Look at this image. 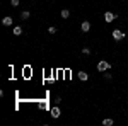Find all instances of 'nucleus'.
I'll return each mask as SVG.
<instances>
[{"label":"nucleus","instance_id":"nucleus-1","mask_svg":"<svg viewBox=\"0 0 128 126\" xmlns=\"http://www.w3.org/2000/svg\"><path fill=\"white\" fill-rule=\"evenodd\" d=\"M109 68H111V63L106 61V60H101V61L98 63V70L99 72H108Z\"/></svg>","mask_w":128,"mask_h":126},{"label":"nucleus","instance_id":"nucleus-2","mask_svg":"<svg viewBox=\"0 0 128 126\" xmlns=\"http://www.w3.org/2000/svg\"><path fill=\"white\" fill-rule=\"evenodd\" d=\"M125 36H126V34H125L123 31H120V29H114V31H113V38L116 39V41H120V39H125Z\"/></svg>","mask_w":128,"mask_h":126},{"label":"nucleus","instance_id":"nucleus-3","mask_svg":"<svg viewBox=\"0 0 128 126\" xmlns=\"http://www.w3.org/2000/svg\"><path fill=\"white\" fill-rule=\"evenodd\" d=\"M114 19H116V15H114L113 12H104V20H106V22H113Z\"/></svg>","mask_w":128,"mask_h":126},{"label":"nucleus","instance_id":"nucleus-4","mask_svg":"<svg viewBox=\"0 0 128 126\" xmlns=\"http://www.w3.org/2000/svg\"><path fill=\"white\" fill-rule=\"evenodd\" d=\"M12 22H14V19H12L10 15H5V17L2 19V24H4V26H7V27H9V26H12Z\"/></svg>","mask_w":128,"mask_h":126},{"label":"nucleus","instance_id":"nucleus-5","mask_svg":"<svg viewBox=\"0 0 128 126\" xmlns=\"http://www.w3.org/2000/svg\"><path fill=\"white\" fill-rule=\"evenodd\" d=\"M80 29H82V32H89V29H90V24H89L87 20H84V22H82V26H80Z\"/></svg>","mask_w":128,"mask_h":126},{"label":"nucleus","instance_id":"nucleus-6","mask_svg":"<svg viewBox=\"0 0 128 126\" xmlns=\"http://www.w3.org/2000/svg\"><path fill=\"white\" fill-rule=\"evenodd\" d=\"M51 118H55V119L60 118V109L58 107H53V109H51Z\"/></svg>","mask_w":128,"mask_h":126},{"label":"nucleus","instance_id":"nucleus-7","mask_svg":"<svg viewBox=\"0 0 128 126\" xmlns=\"http://www.w3.org/2000/svg\"><path fill=\"white\" fill-rule=\"evenodd\" d=\"M12 34H14V36H20V34H22V27H20V26H16L14 31H12Z\"/></svg>","mask_w":128,"mask_h":126},{"label":"nucleus","instance_id":"nucleus-8","mask_svg":"<svg viewBox=\"0 0 128 126\" xmlns=\"http://www.w3.org/2000/svg\"><path fill=\"white\" fill-rule=\"evenodd\" d=\"M29 17H31V12H29V10H24V12H20V19H22V20L29 19Z\"/></svg>","mask_w":128,"mask_h":126},{"label":"nucleus","instance_id":"nucleus-9","mask_svg":"<svg viewBox=\"0 0 128 126\" xmlns=\"http://www.w3.org/2000/svg\"><path fill=\"white\" fill-rule=\"evenodd\" d=\"M113 123H114V121H113L111 118H104V119H102V125L104 126H113Z\"/></svg>","mask_w":128,"mask_h":126},{"label":"nucleus","instance_id":"nucleus-10","mask_svg":"<svg viewBox=\"0 0 128 126\" xmlns=\"http://www.w3.org/2000/svg\"><path fill=\"white\" fill-rule=\"evenodd\" d=\"M79 78H80V80H82V82H86V80H87V78H89V75H87V73H86V72H79Z\"/></svg>","mask_w":128,"mask_h":126},{"label":"nucleus","instance_id":"nucleus-11","mask_svg":"<svg viewBox=\"0 0 128 126\" xmlns=\"http://www.w3.org/2000/svg\"><path fill=\"white\" fill-rule=\"evenodd\" d=\"M60 15H62V17H63V19H67V17H68V15H70V10L63 9V10H62V12H60Z\"/></svg>","mask_w":128,"mask_h":126},{"label":"nucleus","instance_id":"nucleus-12","mask_svg":"<svg viewBox=\"0 0 128 126\" xmlns=\"http://www.w3.org/2000/svg\"><path fill=\"white\" fill-rule=\"evenodd\" d=\"M48 32H50V34H55V32H56V27H55V26H50V27H48Z\"/></svg>","mask_w":128,"mask_h":126},{"label":"nucleus","instance_id":"nucleus-13","mask_svg":"<svg viewBox=\"0 0 128 126\" xmlns=\"http://www.w3.org/2000/svg\"><path fill=\"white\" fill-rule=\"evenodd\" d=\"M82 53H84V55H89V53H90V49H89V48H84V49H82Z\"/></svg>","mask_w":128,"mask_h":126},{"label":"nucleus","instance_id":"nucleus-14","mask_svg":"<svg viewBox=\"0 0 128 126\" xmlns=\"http://www.w3.org/2000/svg\"><path fill=\"white\" fill-rule=\"evenodd\" d=\"M19 5V0H12V7H17Z\"/></svg>","mask_w":128,"mask_h":126},{"label":"nucleus","instance_id":"nucleus-15","mask_svg":"<svg viewBox=\"0 0 128 126\" xmlns=\"http://www.w3.org/2000/svg\"><path fill=\"white\" fill-rule=\"evenodd\" d=\"M104 78H106V80H111V73H106V72H104Z\"/></svg>","mask_w":128,"mask_h":126}]
</instances>
